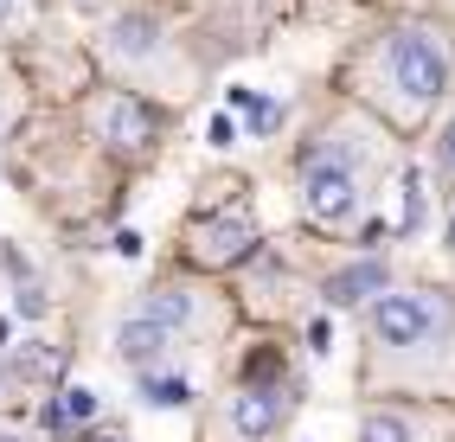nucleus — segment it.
<instances>
[{
	"instance_id": "13",
	"label": "nucleus",
	"mask_w": 455,
	"mask_h": 442,
	"mask_svg": "<svg viewBox=\"0 0 455 442\" xmlns=\"http://www.w3.org/2000/svg\"><path fill=\"white\" fill-rule=\"evenodd\" d=\"M398 199H404V218H398V231L411 238V231H423V167H404Z\"/></svg>"
},
{
	"instance_id": "5",
	"label": "nucleus",
	"mask_w": 455,
	"mask_h": 442,
	"mask_svg": "<svg viewBox=\"0 0 455 442\" xmlns=\"http://www.w3.org/2000/svg\"><path fill=\"white\" fill-rule=\"evenodd\" d=\"M283 423H289V398H283V385H269V378H244L225 404V430L237 442H269Z\"/></svg>"
},
{
	"instance_id": "7",
	"label": "nucleus",
	"mask_w": 455,
	"mask_h": 442,
	"mask_svg": "<svg viewBox=\"0 0 455 442\" xmlns=\"http://www.w3.org/2000/svg\"><path fill=\"white\" fill-rule=\"evenodd\" d=\"M173 346H180V334L161 328L155 314H135V320L116 328V359H123L135 378H141V372H161V366L173 359Z\"/></svg>"
},
{
	"instance_id": "9",
	"label": "nucleus",
	"mask_w": 455,
	"mask_h": 442,
	"mask_svg": "<svg viewBox=\"0 0 455 442\" xmlns=\"http://www.w3.org/2000/svg\"><path fill=\"white\" fill-rule=\"evenodd\" d=\"M141 314H155L161 328L187 334V328H199V288L193 282H155V288H148V302H141Z\"/></svg>"
},
{
	"instance_id": "2",
	"label": "nucleus",
	"mask_w": 455,
	"mask_h": 442,
	"mask_svg": "<svg viewBox=\"0 0 455 442\" xmlns=\"http://www.w3.org/2000/svg\"><path fill=\"white\" fill-rule=\"evenodd\" d=\"M379 77H385V97L398 103V115L417 122L455 83V39L443 26H391L379 45Z\"/></svg>"
},
{
	"instance_id": "14",
	"label": "nucleus",
	"mask_w": 455,
	"mask_h": 442,
	"mask_svg": "<svg viewBox=\"0 0 455 442\" xmlns=\"http://www.w3.org/2000/svg\"><path fill=\"white\" fill-rule=\"evenodd\" d=\"M141 398H148V404H161V410H173V404H187L193 391H187V378H167V372H141Z\"/></svg>"
},
{
	"instance_id": "19",
	"label": "nucleus",
	"mask_w": 455,
	"mask_h": 442,
	"mask_svg": "<svg viewBox=\"0 0 455 442\" xmlns=\"http://www.w3.org/2000/svg\"><path fill=\"white\" fill-rule=\"evenodd\" d=\"M7 13H13V0H0V26H7Z\"/></svg>"
},
{
	"instance_id": "11",
	"label": "nucleus",
	"mask_w": 455,
	"mask_h": 442,
	"mask_svg": "<svg viewBox=\"0 0 455 442\" xmlns=\"http://www.w3.org/2000/svg\"><path fill=\"white\" fill-rule=\"evenodd\" d=\"M58 366H65V352H58L52 340H26V346L13 352V372H20V378H33V385L58 378Z\"/></svg>"
},
{
	"instance_id": "10",
	"label": "nucleus",
	"mask_w": 455,
	"mask_h": 442,
	"mask_svg": "<svg viewBox=\"0 0 455 442\" xmlns=\"http://www.w3.org/2000/svg\"><path fill=\"white\" fill-rule=\"evenodd\" d=\"M45 423L52 430H90V423H97V391H84V385L58 391V404L45 410Z\"/></svg>"
},
{
	"instance_id": "16",
	"label": "nucleus",
	"mask_w": 455,
	"mask_h": 442,
	"mask_svg": "<svg viewBox=\"0 0 455 442\" xmlns=\"http://www.w3.org/2000/svg\"><path fill=\"white\" fill-rule=\"evenodd\" d=\"M443 244H449V257H455V199H449V225H443Z\"/></svg>"
},
{
	"instance_id": "20",
	"label": "nucleus",
	"mask_w": 455,
	"mask_h": 442,
	"mask_svg": "<svg viewBox=\"0 0 455 442\" xmlns=\"http://www.w3.org/2000/svg\"><path fill=\"white\" fill-rule=\"evenodd\" d=\"M0 404H7V372H0Z\"/></svg>"
},
{
	"instance_id": "3",
	"label": "nucleus",
	"mask_w": 455,
	"mask_h": 442,
	"mask_svg": "<svg viewBox=\"0 0 455 442\" xmlns=\"http://www.w3.org/2000/svg\"><path fill=\"white\" fill-rule=\"evenodd\" d=\"M301 212L321 231H353L366 212V167L353 147H333V135L301 154Z\"/></svg>"
},
{
	"instance_id": "8",
	"label": "nucleus",
	"mask_w": 455,
	"mask_h": 442,
	"mask_svg": "<svg viewBox=\"0 0 455 442\" xmlns=\"http://www.w3.org/2000/svg\"><path fill=\"white\" fill-rule=\"evenodd\" d=\"M385 288H391V270L379 257H366V263H347V270L327 276V302L333 308H359V302H379Z\"/></svg>"
},
{
	"instance_id": "12",
	"label": "nucleus",
	"mask_w": 455,
	"mask_h": 442,
	"mask_svg": "<svg viewBox=\"0 0 455 442\" xmlns=\"http://www.w3.org/2000/svg\"><path fill=\"white\" fill-rule=\"evenodd\" d=\"M359 442H417V423L404 417V410H366Z\"/></svg>"
},
{
	"instance_id": "17",
	"label": "nucleus",
	"mask_w": 455,
	"mask_h": 442,
	"mask_svg": "<svg viewBox=\"0 0 455 442\" xmlns=\"http://www.w3.org/2000/svg\"><path fill=\"white\" fill-rule=\"evenodd\" d=\"M0 442H33V436H26V430H7V423H0Z\"/></svg>"
},
{
	"instance_id": "6",
	"label": "nucleus",
	"mask_w": 455,
	"mask_h": 442,
	"mask_svg": "<svg viewBox=\"0 0 455 442\" xmlns=\"http://www.w3.org/2000/svg\"><path fill=\"white\" fill-rule=\"evenodd\" d=\"M193 263H199V270H231V263H244L251 250H257V225L244 218V212H219V218H199L193 225Z\"/></svg>"
},
{
	"instance_id": "18",
	"label": "nucleus",
	"mask_w": 455,
	"mask_h": 442,
	"mask_svg": "<svg viewBox=\"0 0 455 442\" xmlns=\"http://www.w3.org/2000/svg\"><path fill=\"white\" fill-rule=\"evenodd\" d=\"M90 442H123V436H116V430H97V436H90Z\"/></svg>"
},
{
	"instance_id": "15",
	"label": "nucleus",
	"mask_w": 455,
	"mask_h": 442,
	"mask_svg": "<svg viewBox=\"0 0 455 442\" xmlns=\"http://www.w3.org/2000/svg\"><path fill=\"white\" fill-rule=\"evenodd\" d=\"M436 167H443V173H455V115H449L443 135H436Z\"/></svg>"
},
{
	"instance_id": "4",
	"label": "nucleus",
	"mask_w": 455,
	"mask_h": 442,
	"mask_svg": "<svg viewBox=\"0 0 455 442\" xmlns=\"http://www.w3.org/2000/svg\"><path fill=\"white\" fill-rule=\"evenodd\" d=\"M90 122H97V141L116 147V154H148V147L161 141V115L148 97L135 91H103L97 109H90Z\"/></svg>"
},
{
	"instance_id": "1",
	"label": "nucleus",
	"mask_w": 455,
	"mask_h": 442,
	"mask_svg": "<svg viewBox=\"0 0 455 442\" xmlns=\"http://www.w3.org/2000/svg\"><path fill=\"white\" fill-rule=\"evenodd\" d=\"M372 366L391 378H430L455 352V295L443 288H385L366 308Z\"/></svg>"
}]
</instances>
